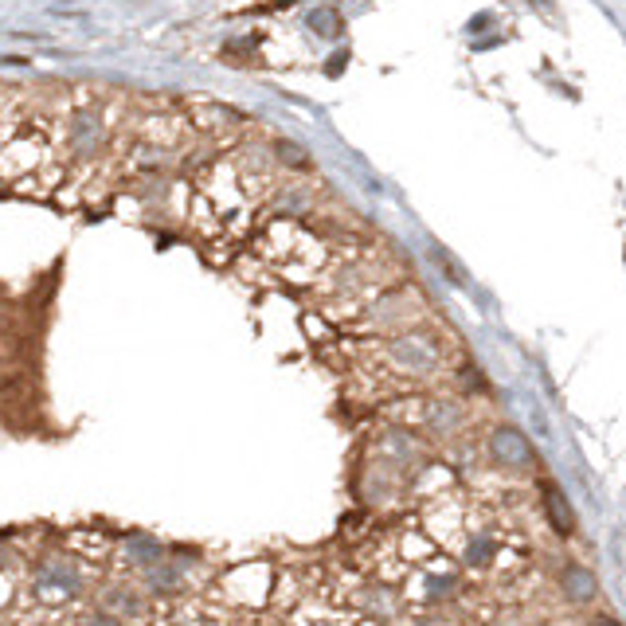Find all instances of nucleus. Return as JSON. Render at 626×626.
<instances>
[{"label": "nucleus", "instance_id": "2eb2a0df", "mask_svg": "<svg viewBox=\"0 0 626 626\" xmlns=\"http://www.w3.org/2000/svg\"><path fill=\"white\" fill-rule=\"evenodd\" d=\"M591 626H619V619H611V615H599V619H595Z\"/></svg>", "mask_w": 626, "mask_h": 626}, {"label": "nucleus", "instance_id": "f8f14e48", "mask_svg": "<svg viewBox=\"0 0 626 626\" xmlns=\"http://www.w3.org/2000/svg\"><path fill=\"white\" fill-rule=\"evenodd\" d=\"M454 576H431V580H427V599H431V603H443V599H447L450 591H454Z\"/></svg>", "mask_w": 626, "mask_h": 626}, {"label": "nucleus", "instance_id": "f257e3e1", "mask_svg": "<svg viewBox=\"0 0 626 626\" xmlns=\"http://www.w3.org/2000/svg\"><path fill=\"white\" fill-rule=\"evenodd\" d=\"M490 458L505 470H525L533 466V443L517 427H497L490 435Z\"/></svg>", "mask_w": 626, "mask_h": 626}, {"label": "nucleus", "instance_id": "20e7f679", "mask_svg": "<svg viewBox=\"0 0 626 626\" xmlns=\"http://www.w3.org/2000/svg\"><path fill=\"white\" fill-rule=\"evenodd\" d=\"M544 517H548V525L560 537H572L576 533V513H572L568 497L560 493V486H552V482H544Z\"/></svg>", "mask_w": 626, "mask_h": 626}, {"label": "nucleus", "instance_id": "4468645a", "mask_svg": "<svg viewBox=\"0 0 626 626\" xmlns=\"http://www.w3.org/2000/svg\"><path fill=\"white\" fill-rule=\"evenodd\" d=\"M83 626H122L114 615H106V611H98V615H90V619H83Z\"/></svg>", "mask_w": 626, "mask_h": 626}, {"label": "nucleus", "instance_id": "dca6fc26", "mask_svg": "<svg viewBox=\"0 0 626 626\" xmlns=\"http://www.w3.org/2000/svg\"><path fill=\"white\" fill-rule=\"evenodd\" d=\"M419 626H447L443 619H431V623H419Z\"/></svg>", "mask_w": 626, "mask_h": 626}, {"label": "nucleus", "instance_id": "423d86ee", "mask_svg": "<svg viewBox=\"0 0 626 626\" xmlns=\"http://www.w3.org/2000/svg\"><path fill=\"white\" fill-rule=\"evenodd\" d=\"M102 611L106 615H130V619H137L141 611H145V603H141V595L137 591H130V587H110L106 595H102Z\"/></svg>", "mask_w": 626, "mask_h": 626}, {"label": "nucleus", "instance_id": "ddd939ff", "mask_svg": "<svg viewBox=\"0 0 626 626\" xmlns=\"http://www.w3.org/2000/svg\"><path fill=\"white\" fill-rule=\"evenodd\" d=\"M462 388H466V392H490L486 376H482L474 364H462Z\"/></svg>", "mask_w": 626, "mask_h": 626}, {"label": "nucleus", "instance_id": "7ed1b4c3", "mask_svg": "<svg viewBox=\"0 0 626 626\" xmlns=\"http://www.w3.org/2000/svg\"><path fill=\"white\" fill-rule=\"evenodd\" d=\"M67 145H71L79 157L98 153V145H102V118H94V114H75L71 126H67Z\"/></svg>", "mask_w": 626, "mask_h": 626}, {"label": "nucleus", "instance_id": "1a4fd4ad", "mask_svg": "<svg viewBox=\"0 0 626 626\" xmlns=\"http://www.w3.org/2000/svg\"><path fill=\"white\" fill-rule=\"evenodd\" d=\"M493 556H497V544L490 537H474L466 544V564L470 568H490Z\"/></svg>", "mask_w": 626, "mask_h": 626}, {"label": "nucleus", "instance_id": "9d476101", "mask_svg": "<svg viewBox=\"0 0 626 626\" xmlns=\"http://www.w3.org/2000/svg\"><path fill=\"white\" fill-rule=\"evenodd\" d=\"M177 583H180L177 564H161V560H157V564H149V587H153V591H173Z\"/></svg>", "mask_w": 626, "mask_h": 626}, {"label": "nucleus", "instance_id": "6e6552de", "mask_svg": "<svg viewBox=\"0 0 626 626\" xmlns=\"http://www.w3.org/2000/svg\"><path fill=\"white\" fill-rule=\"evenodd\" d=\"M462 423H466V411H462V407H454V403H439V407L431 411V427H435V431H443V435L458 431Z\"/></svg>", "mask_w": 626, "mask_h": 626}, {"label": "nucleus", "instance_id": "f03ea898", "mask_svg": "<svg viewBox=\"0 0 626 626\" xmlns=\"http://www.w3.org/2000/svg\"><path fill=\"white\" fill-rule=\"evenodd\" d=\"M388 353L392 360L400 364L403 372H431V364L439 360V345L435 341H427V337H396V341H388Z\"/></svg>", "mask_w": 626, "mask_h": 626}, {"label": "nucleus", "instance_id": "9b49d317", "mask_svg": "<svg viewBox=\"0 0 626 626\" xmlns=\"http://www.w3.org/2000/svg\"><path fill=\"white\" fill-rule=\"evenodd\" d=\"M274 157H278L282 165H294V169H306V165H310V157H306L302 145H294V141H274Z\"/></svg>", "mask_w": 626, "mask_h": 626}, {"label": "nucleus", "instance_id": "39448f33", "mask_svg": "<svg viewBox=\"0 0 626 626\" xmlns=\"http://www.w3.org/2000/svg\"><path fill=\"white\" fill-rule=\"evenodd\" d=\"M560 583H564V595H568L572 603H591V599L599 595V580H595L591 568H583V564H568Z\"/></svg>", "mask_w": 626, "mask_h": 626}, {"label": "nucleus", "instance_id": "0eeeda50", "mask_svg": "<svg viewBox=\"0 0 626 626\" xmlns=\"http://www.w3.org/2000/svg\"><path fill=\"white\" fill-rule=\"evenodd\" d=\"M310 32L325 36V40H337L341 36V12L337 8H321V12H310Z\"/></svg>", "mask_w": 626, "mask_h": 626}]
</instances>
